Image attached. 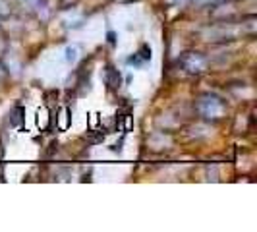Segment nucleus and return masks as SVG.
I'll return each mask as SVG.
<instances>
[{"label":"nucleus","instance_id":"nucleus-8","mask_svg":"<svg viewBox=\"0 0 257 232\" xmlns=\"http://www.w3.org/2000/svg\"><path fill=\"white\" fill-rule=\"evenodd\" d=\"M12 14V6L6 0H0V18H8Z\"/></svg>","mask_w":257,"mask_h":232},{"label":"nucleus","instance_id":"nucleus-3","mask_svg":"<svg viewBox=\"0 0 257 232\" xmlns=\"http://www.w3.org/2000/svg\"><path fill=\"white\" fill-rule=\"evenodd\" d=\"M4 70L8 72V74H12L14 77H18L20 74H22V62L16 58V54H12V52H8V56L4 58Z\"/></svg>","mask_w":257,"mask_h":232},{"label":"nucleus","instance_id":"nucleus-4","mask_svg":"<svg viewBox=\"0 0 257 232\" xmlns=\"http://www.w3.org/2000/svg\"><path fill=\"white\" fill-rule=\"evenodd\" d=\"M106 85L110 89H118L120 87V74L112 66H108V70H106Z\"/></svg>","mask_w":257,"mask_h":232},{"label":"nucleus","instance_id":"nucleus-11","mask_svg":"<svg viewBox=\"0 0 257 232\" xmlns=\"http://www.w3.org/2000/svg\"><path fill=\"white\" fill-rule=\"evenodd\" d=\"M168 4H176V6H180V4H186V0H167Z\"/></svg>","mask_w":257,"mask_h":232},{"label":"nucleus","instance_id":"nucleus-10","mask_svg":"<svg viewBox=\"0 0 257 232\" xmlns=\"http://www.w3.org/2000/svg\"><path fill=\"white\" fill-rule=\"evenodd\" d=\"M138 54L142 56L143 60H149V58H151V49H149L147 45H142V51L138 52Z\"/></svg>","mask_w":257,"mask_h":232},{"label":"nucleus","instance_id":"nucleus-6","mask_svg":"<svg viewBox=\"0 0 257 232\" xmlns=\"http://www.w3.org/2000/svg\"><path fill=\"white\" fill-rule=\"evenodd\" d=\"M24 112H26V110H24V108H22V106H16V108H14L12 110V124H16V126H18V124H22V120H24Z\"/></svg>","mask_w":257,"mask_h":232},{"label":"nucleus","instance_id":"nucleus-1","mask_svg":"<svg viewBox=\"0 0 257 232\" xmlns=\"http://www.w3.org/2000/svg\"><path fill=\"white\" fill-rule=\"evenodd\" d=\"M195 110L207 122H219L226 116V104L220 97L207 93L195 101Z\"/></svg>","mask_w":257,"mask_h":232},{"label":"nucleus","instance_id":"nucleus-14","mask_svg":"<svg viewBox=\"0 0 257 232\" xmlns=\"http://www.w3.org/2000/svg\"><path fill=\"white\" fill-rule=\"evenodd\" d=\"M0 39H2V27H0Z\"/></svg>","mask_w":257,"mask_h":232},{"label":"nucleus","instance_id":"nucleus-2","mask_svg":"<svg viewBox=\"0 0 257 232\" xmlns=\"http://www.w3.org/2000/svg\"><path fill=\"white\" fill-rule=\"evenodd\" d=\"M180 64L188 74L199 76V74H203V72L207 70V58L201 54V52L190 51V52H186V54H182Z\"/></svg>","mask_w":257,"mask_h":232},{"label":"nucleus","instance_id":"nucleus-13","mask_svg":"<svg viewBox=\"0 0 257 232\" xmlns=\"http://www.w3.org/2000/svg\"><path fill=\"white\" fill-rule=\"evenodd\" d=\"M209 2H226V0H209Z\"/></svg>","mask_w":257,"mask_h":232},{"label":"nucleus","instance_id":"nucleus-5","mask_svg":"<svg viewBox=\"0 0 257 232\" xmlns=\"http://www.w3.org/2000/svg\"><path fill=\"white\" fill-rule=\"evenodd\" d=\"M64 54H66V60H68L70 64H76L77 60H79L81 49H79L77 45H68V47L64 49Z\"/></svg>","mask_w":257,"mask_h":232},{"label":"nucleus","instance_id":"nucleus-7","mask_svg":"<svg viewBox=\"0 0 257 232\" xmlns=\"http://www.w3.org/2000/svg\"><path fill=\"white\" fill-rule=\"evenodd\" d=\"M26 8H29V10H37V8H41L43 6V2L45 0H20Z\"/></svg>","mask_w":257,"mask_h":232},{"label":"nucleus","instance_id":"nucleus-9","mask_svg":"<svg viewBox=\"0 0 257 232\" xmlns=\"http://www.w3.org/2000/svg\"><path fill=\"white\" fill-rule=\"evenodd\" d=\"M70 126V112H68V108H62V112H60V130H66Z\"/></svg>","mask_w":257,"mask_h":232},{"label":"nucleus","instance_id":"nucleus-12","mask_svg":"<svg viewBox=\"0 0 257 232\" xmlns=\"http://www.w3.org/2000/svg\"><path fill=\"white\" fill-rule=\"evenodd\" d=\"M4 74H6V70H4V66L0 64V79H2V77H4Z\"/></svg>","mask_w":257,"mask_h":232}]
</instances>
